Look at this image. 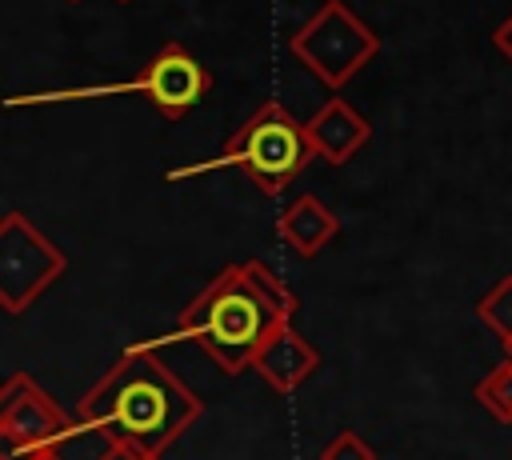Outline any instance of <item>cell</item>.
Returning a JSON list of instances; mask_svg holds the SVG:
<instances>
[{"instance_id": "17", "label": "cell", "mask_w": 512, "mask_h": 460, "mask_svg": "<svg viewBox=\"0 0 512 460\" xmlns=\"http://www.w3.org/2000/svg\"><path fill=\"white\" fill-rule=\"evenodd\" d=\"M48 460H56V456H52V452H48Z\"/></svg>"}, {"instance_id": "4", "label": "cell", "mask_w": 512, "mask_h": 460, "mask_svg": "<svg viewBox=\"0 0 512 460\" xmlns=\"http://www.w3.org/2000/svg\"><path fill=\"white\" fill-rule=\"evenodd\" d=\"M292 52L312 68V76L328 88L348 84L376 52L380 40L376 32L340 0H324L320 12H312L296 32H292Z\"/></svg>"}, {"instance_id": "13", "label": "cell", "mask_w": 512, "mask_h": 460, "mask_svg": "<svg viewBox=\"0 0 512 460\" xmlns=\"http://www.w3.org/2000/svg\"><path fill=\"white\" fill-rule=\"evenodd\" d=\"M320 460H376V452H372L356 432H336V436L324 444Z\"/></svg>"}, {"instance_id": "14", "label": "cell", "mask_w": 512, "mask_h": 460, "mask_svg": "<svg viewBox=\"0 0 512 460\" xmlns=\"http://www.w3.org/2000/svg\"><path fill=\"white\" fill-rule=\"evenodd\" d=\"M492 44H496V52L512 64V16H504V20H500V28L492 32Z\"/></svg>"}, {"instance_id": "3", "label": "cell", "mask_w": 512, "mask_h": 460, "mask_svg": "<svg viewBox=\"0 0 512 460\" xmlns=\"http://www.w3.org/2000/svg\"><path fill=\"white\" fill-rule=\"evenodd\" d=\"M316 156L312 140H308V128L300 120H292L280 104H260L240 128L236 136L228 140V148L216 156V160H200V164H188V168H176L168 172V180H184V176H200V172H212L220 164H236L244 168V176L264 188L268 196L284 192L300 172L304 164Z\"/></svg>"}, {"instance_id": "7", "label": "cell", "mask_w": 512, "mask_h": 460, "mask_svg": "<svg viewBox=\"0 0 512 460\" xmlns=\"http://www.w3.org/2000/svg\"><path fill=\"white\" fill-rule=\"evenodd\" d=\"M68 416L56 408V400L28 376L12 372L0 388V436L8 448H32V444H52L56 436L68 432Z\"/></svg>"}, {"instance_id": "5", "label": "cell", "mask_w": 512, "mask_h": 460, "mask_svg": "<svg viewBox=\"0 0 512 460\" xmlns=\"http://www.w3.org/2000/svg\"><path fill=\"white\" fill-rule=\"evenodd\" d=\"M64 268H68V256L24 212H4L0 220V308L8 316L24 312Z\"/></svg>"}, {"instance_id": "6", "label": "cell", "mask_w": 512, "mask_h": 460, "mask_svg": "<svg viewBox=\"0 0 512 460\" xmlns=\"http://www.w3.org/2000/svg\"><path fill=\"white\" fill-rule=\"evenodd\" d=\"M212 88L208 68L184 48V44H164L160 56L128 84H108V88H80V92H64V96H36V100H72V96H112V92H136L144 96L164 120H180L188 116L204 92Z\"/></svg>"}, {"instance_id": "8", "label": "cell", "mask_w": 512, "mask_h": 460, "mask_svg": "<svg viewBox=\"0 0 512 460\" xmlns=\"http://www.w3.org/2000/svg\"><path fill=\"white\" fill-rule=\"evenodd\" d=\"M252 368L264 376V384H268L272 392H296V388L320 368V352H316L292 324H284V328H276V332L268 336V344L256 352Z\"/></svg>"}, {"instance_id": "12", "label": "cell", "mask_w": 512, "mask_h": 460, "mask_svg": "<svg viewBox=\"0 0 512 460\" xmlns=\"http://www.w3.org/2000/svg\"><path fill=\"white\" fill-rule=\"evenodd\" d=\"M476 316L484 320V328H492L504 340H512V276H500L480 300H476Z\"/></svg>"}, {"instance_id": "10", "label": "cell", "mask_w": 512, "mask_h": 460, "mask_svg": "<svg viewBox=\"0 0 512 460\" xmlns=\"http://www.w3.org/2000/svg\"><path fill=\"white\" fill-rule=\"evenodd\" d=\"M336 232H340L336 212H332L324 200H316V196L292 200V204L284 208V216H280V240L292 244L300 256H316Z\"/></svg>"}, {"instance_id": "11", "label": "cell", "mask_w": 512, "mask_h": 460, "mask_svg": "<svg viewBox=\"0 0 512 460\" xmlns=\"http://www.w3.org/2000/svg\"><path fill=\"white\" fill-rule=\"evenodd\" d=\"M476 404L488 408L500 424H512V360L504 356L496 368H488L480 380H476Z\"/></svg>"}, {"instance_id": "16", "label": "cell", "mask_w": 512, "mask_h": 460, "mask_svg": "<svg viewBox=\"0 0 512 460\" xmlns=\"http://www.w3.org/2000/svg\"><path fill=\"white\" fill-rule=\"evenodd\" d=\"M504 356H508V360H512V340H504Z\"/></svg>"}, {"instance_id": "2", "label": "cell", "mask_w": 512, "mask_h": 460, "mask_svg": "<svg viewBox=\"0 0 512 460\" xmlns=\"http://www.w3.org/2000/svg\"><path fill=\"white\" fill-rule=\"evenodd\" d=\"M200 412V396L156 360L152 344L128 348L76 404V420L108 428L144 456H160Z\"/></svg>"}, {"instance_id": "9", "label": "cell", "mask_w": 512, "mask_h": 460, "mask_svg": "<svg viewBox=\"0 0 512 460\" xmlns=\"http://www.w3.org/2000/svg\"><path fill=\"white\" fill-rule=\"evenodd\" d=\"M304 128H308V140H312L316 156L328 160V164H348L372 136V124L340 96H332Z\"/></svg>"}, {"instance_id": "1", "label": "cell", "mask_w": 512, "mask_h": 460, "mask_svg": "<svg viewBox=\"0 0 512 460\" xmlns=\"http://www.w3.org/2000/svg\"><path fill=\"white\" fill-rule=\"evenodd\" d=\"M296 292L284 288L260 260H244L224 268L208 288H200L184 312L176 316V332L148 340L156 352L176 340L200 344L212 364L224 376H236L252 368L256 352L268 344V336L296 316Z\"/></svg>"}, {"instance_id": "15", "label": "cell", "mask_w": 512, "mask_h": 460, "mask_svg": "<svg viewBox=\"0 0 512 460\" xmlns=\"http://www.w3.org/2000/svg\"><path fill=\"white\" fill-rule=\"evenodd\" d=\"M112 460H156V456H144V452H136V448H128V444H124V448H120Z\"/></svg>"}]
</instances>
